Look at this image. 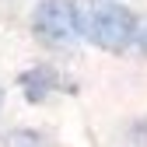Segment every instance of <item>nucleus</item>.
I'll return each mask as SVG.
<instances>
[{
	"instance_id": "obj_1",
	"label": "nucleus",
	"mask_w": 147,
	"mask_h": 147,
	"mask_svg": "<svg viewBox=\"0 0 147 147\" xmlns=\"http://www.w3.org/2000/svg\"><path fill=\"white\" fill-rule=\"evenodd\" d=\"M32 35L49 49H70L84 39V11L77 0H39L32 11Z\"/></svg>"
},
{
	"instance_id": "obj_2",
	"label": "nucleus",
	"mask_w": 147,
	"mask_h": 147,
	"mask_svg": "<svg viewBox=\"0 0 147 147\" xmlns=\"http://www.w3.org/2000/svg\"><path fill=\"white\" fill-rule=\"evenodd\" d=\"M137 35V14L116 0H102L84 14V39L105 53H126Z\"/></svg>"
},
{
	"instance_id": "obj_3",
	"label": "nucleus",
	"mask_w": 147,
	"mask_h": 147,
	"mask_svg": "<svg viewBox=\"0 0 147 147\" xmlns=\"http://www.w3.org/2000/svg\"><path fill=\"white\" fill-rule=\"evenodd\" d=\"M18 84H21V91H25V98L32 102V105H39V102H46L53 91H60L63 88V77H60V70L56 67H32V70H25L21 77H18Z\"/></svg>"
},
{
	"instance_id": "obj_4",
	"label": "nucleus",
	"mask_w": 147,
	"mask_h": 147,
	"mask_svg": "<svg viewBox=\"0 0 147 147\" xmlns=\"http://www.w3.org/2000/svg\"><path fill=\"white\" fill-rule=\"evenodd\" d=\"M133 46L140 49V56H147V14L137 18V35H133Z\"/></svg>"
},
{
	"instance_id": "obj_5",
	"label": "nucleus",
	"mask_w": 147,
	"mask_h": 147,
	"mask_svg": "<svg viewBox=\"0 0 147 147\" xmlns=\"http://www.w3.org/2000/svg\"><path fill=\"white\" fill-rule=\"evenodd\" d=\"M0 109H4V88H0Z\"/></svg>"
}]
</instances>
